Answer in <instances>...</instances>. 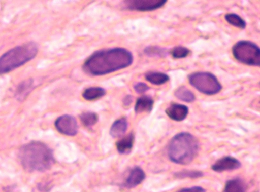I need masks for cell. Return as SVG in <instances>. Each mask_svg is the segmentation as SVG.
<instances>
[{
  "mask_svg": "<svg viewBox=\"0 0 260 192\" xmlns=\"http://www.w3.org/2000/svg\"><path fill=\"white\" fill-rule=\"evenodd\" d=\"M132 53L121 48L99 50L91 55L83 65L84 71L91 75H102L127 67L133 62Z\"/></svg>",
  "mask_w": 260,
  "mask_h": 192,
  "instance_id": "6da1fadb",
  "label": "cell"
},
{
  "mask_svg": "<svg viewBox=\"0 0 260 192\" xmlns=\"http://www.w3.org/2000/svg\"><path fill=\"white\" fill-rule=\"evenodd\" d=\"M18 157L23 168L27 172H44L54 164L52 149L39 141H31L19 148Z\"/></svg>",
  "mask_w": 260,
  "mask_h": 192,
  "instance_id": "7a4b0ae2",
  "label": "cell"
},
{
  "mask_svg": "<svg viewBox=\"0 0 260 192\" xmlns=\"http://www.w3.org/2000/svg\"><path fill=\"white\" fill-rule=\"evenodd\" d=\"M199 149L197 139L187 132H181L173 137L168 147V156L173 162L187 165L197 156Z\"/></svg>",
  "mask_w": 260,
  "mask_h": 192,
  "instance_id": "3957f363",
  "label": "cell"
},
{
  "mask_svg": "<svg viewBox=\"0 0 260 192\" xmlns=\"http://www.w3.org/2000/svg\"><path fill=\"white\" fill-rule=\"evenodd\" d=\"M38 46L34 42L16 46L0 56V74L19 67L32 59L37 54Z\"/></svg>",
  "mask_w": 260,
  "mask_h": 192,
  "instance_id": "277c9868",
  "label": "cell"
},
{
  "mask_svg": "<svg viewBox=\"0 0 260 192\" xmlns=\"http://www.w3.org/2000/svg\"><path fill=\"white\" fill-rule=\"evenodd\" d=\"M234 57L239 62L249 66L260 65V49L253 42L242 40L232 47Z\"/></svg>",
  "mask_w": 260,
  "mask_h": 192,
  "instance_id": "5b68a950",
  "label": "cell"
},
{
  "mask_svg": "<svg viewBox=\"0 0 260 192\" xmlns=\"http://www.w3.org/2000/svg\"><path fill=\"white\" fill-rule=\"evenodd\" d=\"M189 84L199 92L207 95H215L222 89V85L213 74L198 71L188 76Z\"/></svg>",
  "mask_w": 260,
  "mask_h": 192,
  "instance_id": "8992f818",
  "label": "cell"
},
{
  "mask_svg": "<svg viewBox=\"0 0 260 192\" xmlns=\"http://www.w3.org/2000/svg\"><path fill=\"white\" fill-rule=\"evenodd\" d=\"M57 130L60 133L73 136L78 132V125L76 119L72 116L65 114L58 117L54 123Z\"/></svg>",
  "mask_w": 260,
  "mask_h": 192,
  "instance_id": "52a82bcc",
  "label": "cell"
},
{
  "mask_svg": "<svg viewBox=\"0 0 260 192\" xmlns=\"http://www.w3.org/2000/svg\"><path fill=\"white\" fill-rule=\"evenodd\" d=\"M127 8L140 11L156 10L162 7L166 0H133L124 1Z\"/></svg>",
  "mask_w": 260,
  "mask_h": 192,
  "instance_id": "ba28073f",
  "label": "cell"
},
{
  "mask_svg": "<svg viewBox=\"0 0 260 192\" xmlns=\"http://www.w3.org/2000/svg\"><path fill=\"white\" fill-rule=\"evenodd\" d=\"M241 166L240 162L237 159L226 156L218 160L211 167L212 169L217 172L230 171L239 168Z\"/></svg>",
  "mask_w": 260,
  "mask_h": 192,
  "instance_id": "9c48e42d",
  "label": "cell"
},
{
  "mask_svg": "<svg viewBox=\"0 0 260 192\" xmlns=\"http://www.w3.org/2000/svg\"><path fill=\"white\" fill-rule=\"evenodd\" d=\"M188 108L184 104L172 103L165 110L167 115L172 120L181 121L184 120L188 113Z\"/></svg>",
  "mask_w": 260,
  "mask_h": 192,
  "instance_id": "30bf717a",
  "label": "cell"
},
{
  "mask_svg": "<svg viewBox=\"0 0 260 192\" xmlns=\"http://www.w3.org/2000/svg\"><path fill=\"white\" fill-rule=\"evenodd\" d=\"M145 178L144 171L140 167L134 168L126 179L124 186L127 188H133L141 183Z\"/></svg>",
  "mask_w": 260,
  "mask_h": 192,
  "instance_id": "8fae6325",
  "label": "cell"
},
{
  "mask_svg": "<svg viewBox=\"0 0 260 192\" xmlns=\"http://www.w3.org/2000/svg\"><path fill=\"white\" fill-rule=\"evenodd\" d=\"M128 123L125 118L116 120L112 125L110 129V134L114 138L122 136L126 132Z\"/></svg>",
  "mask_w": 260,
  "mask_h": 192,
  "instance_id": "7c38bea8",
  "label": "cell"
},
{
  "mask_svg": "<svg viewBox=\"0 0 260 192\" xmlns=\"http://www.w3.org/2000/svg\"><path fill=\"white\" fill-rule=\"evenodd\" d=\"M154 104L153 99L147 96L139 98L135 105V111L137 113L144 112H150L152 110Z\"/></svg>",
  "mask_w": 260,
  "mask_h": 192,
  "instance_id": "4fadbf2b",
  "label": "cell"
},
{
  "mask_svg": "<svg viewBox=\"0 0 260 192\" xmlns=\"http://www.w3.org/2000/svg\"><path fill=\"white\" fill-rule=\"evenodd\" d=\"M134 141V135L131 133L116 143L118 151L121 154L128 153L132 150Z\"/></svg>",
  "mask_w": 260,
  "mask_h": 192,
  "instance_id": "5bb4252c",
  "label": "cell"
},
{
  "mask_svg": "<svg viewBox=\"0 0 260 192\" xmlns=\"http://www.w3.org/2000/svg\"><path fill=\"white\" fill-rule=\"evenodd\" d=\"M145 78L148 82L156 85L164 84L170 79L166 73L157 71H149L145 74Z\"/></svg>",
  "mask_w": 260,
  "mask_h": 192,
  "instance_id": "9a60e30c",
  "label": "cell"
},
{
  "mask_svg": "<svg viewBox=\"0 0 260 192\" xmlns=\"http://www.w3.org/2000/svg\"><path fill=\"white\" fill-rule=\"evenodd\" d=\"M33 80L29 79L20 83L16 90L15 95L17 99H24L31 91L33 88Z\"/></svg>",
  "mask_w": 260,
  "mask_h": 192,
  "instance_id": "2e32d148",
  "label": "cell"
},
{
  "mask_svg": "<svg viewBox=\"0 0 260 192\" xmlns=\"http://www.w3.org/2000/svg\"><path fill=\"white\" fill-rule=\"evenodd\" d=\"M246 186L239 178H234L227 181L223 192H245Z\"/></svg>",
  "mask_w": 260,
  "mask_h": 192,
  "instance_id": "e0dca14e",
  "label": "cell"
},
{
  "mask_svg": "<svg viewBox=\"0 0 260 192\" xmlns=\"http://www.w3.org/2000/svg\"><path fill=\"white\" fill-rule=\"evenodd\" d=\"M105 94L106 91L103 88L99 87H91L84 90L82 96L85 100L91 101L102 97Z\"/></svg>",
  "mask_w": 260,
  "mask_h": 192,
  "instance_id": "ac0fdd59",
  "label": "cell"
},
{
  "mask_svg": "<svg viewBox=\"0 0 260 192\" xmlns=\"http://www.w3.org/2000/svg\"><path fill=\"white\" fill-rule=\"evenodd\" d=\"M174 95L178 99L188 103L192 102L196 99L194 94L184 86L177 88L174 92Z\"/></svg>",
  "mask_w": 260,
  "mask_h": 192,
  "instance_id": "d6986e66",
  "label": "cell"
},
{
  "mask_svg": "<svg viewBox=\"0 0 260 192\" xmlns=\"http://www.w3.org/2000/svg\"><path fill=\"white\" fill-rule=\"evenodd\" d=\"M224 18L229 24L235 27L242 29L246 27L245 21L237 14L227 13L225 15Z\"/></svg>",
  "mask_w": 260,
  "mask_h": 192,
  "instance_id": "ffe728a7",
  "label": "cell"
},
{
  "mask_svg": "<svg viewBox=\"0 0 260 192\" xmlns=\"http://www.w3.org/2000/svg\"><path fill=\"white\" fill-rule=\"evenodd\" d=\"M98 114L93 112L86 111L80 115V119L82 124L87 127L95 125L98 121Z\"/></svg>",
  "mask_w": 260,
  "mask_h": 192,
  "instance_id": "44dd1931",
  "label": "cell"
},
{
  "mask_svg": "<svg viewBox=\"0 0 260 192\" xmlns=\"http://www.w3.org/2000/svg\"><path fill=\"white\" fill-rule=\"evenodd\" d=\"M203 175V173L200 171L184 170L175 173L174 176L179 179L185 178H197L202 177Z\"/></svg>",
  "mask_w": 260,
  "mask_h": 192,
  "instance_id": "7402d4cb",
  "label": "cell"
},
{
  "mask_svg": "<svg viewBox=\"0 0 260 192\" xmlns=\"http://www.w3.org/2000/svg\"><path fill=\"white\" fill-rule=\"evenodd\" d=\"M145 53L150 57L158 56L163 57L168 54L167 50L157 46H148L144 50Z\"/></svg>",
  "mask_w": 260,
  "mask_h": 192,
  "instance_id": "603a6c76",
  "label": "cell"
},
{
  "mask_svg": "<svg viewBox=\"0 0 260 192\" xmlns=\"http://www.w3.org/2000/svg\"><path fill=\"white\" fill-rule=\"evenodd\" d=\"M190 51L186 47L178 46L172 48L170 53L174 59H181L187 57Z\"/></svg>",
  "mask_w": 260,
  "mask_h": 192,
  "instance_id": "cb8c5ba5",
  "label": "cell"
},
{
  "mask_svg": "<svg viewBox=\"0 0 260 192\" xmlns=\"http://www.w3.org/2000/svg\"><path fill=\"white\" fill-rule=\"evenodd\" d=\"M135 90L138 93H143L147 91L149 89L148 86L144 83L139 82L134 87Z\"/></svg>",
  "mask_w": 260,
  "mask_h": 192,
  "instance_id": "d4e9b609",
  "label": "cell"
},
{
  "mask_svg": "<svg viewBox=\"0 0 260 192\" xmlns=\"http://www.w3.org/2000/svg\"><path fill=\"white\" fill-rule=\"evenodd\" d=\"M176 192H206V190L201 186H196L182 188Z\"/></svg>",
  "mask_w": 260,
  "mask_h": 192,
  "instance_id": "484cf974",
  "label": "cell"
},
{
  "mask_svg": "<svg viewBox=\"0 0 260 192\" xmlns=\"http://www.w3.org/2000/svg\"><path fill=\"white\" fill-rule=\"evenodd\" d=\"M133 101L132 97L131 95H127L123 100V103L124 106H128Z\"/></svg>",
  "mask_w": 260,
  "mask_h": 192,
  "instance_id": "4316f807",
  "label": "cell"
}]
</instances>
